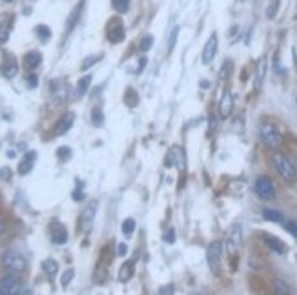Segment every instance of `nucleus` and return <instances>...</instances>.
<instances>
[{
	"label": "nucleus",
	"mask_w": 297,
	"mask_h": 295,
	"mask_svg": "<svg viewBox=\"0 0 297 295\" xmlns=\"http://www.w3.org/2000/svg\"><path fill=\"white\" fill-rule=\"evenodd\" d=\"M57 157H59V161H68L70 157H72V150L68 148V146H62V148H59V151H57Z\"/></svg>",
	"instance_id": "32"
},
{
	"label": "nucleus",
	"mask_w": 297,
	"mask_h": 295,
	"mask_svg": "<svg viewBox=\"0 0 297 295\" xmlns=\"http://www.w3.org/2000/svg\"><path fill=\"white\" fill-rule=\"evenodd\" d=\"M254 190H256L257 197H261L262 200H272L273 197H275V186H273L272 179L266 177V175H261V177L257 179Z\"/></svg>",
	"instance_id": "6"
},
{
	"label": "nucleus",
	"mask_w": 297,
	"mask_h": 295,
	"mask_svg": "<svg viewBox=\"0 0 297 295\" xmlns=\"http://www.w3.org/2000/svg\"><path fill=\"white\" fill-rule=\"evenodd\" d=\"M230 67H232V64H230V62H226L224 66H223V69H221V78H223V80H224V78L228 77V75H226V73L230 71Z\"/></svg>",
	"instance_id": "42"
},
{
	"label": "nucleus",
	"mask_w": 297,
	"mask_h": 295,
	"mask_svg": "<svg viewBox=\"0 0 297 295\" xmlns=\"http://www.w3.org/2000/svg\"><path fill=\"white\" fill-rule=\"evenodd\" d=\"M35 161H37V151H26L22 161L18 163L17 171L20 175H28L33 169V166H35Z\"/></svg>",
	"instance_id": "12"
},
{
	"label": "nucleus",
	"mask_w": 297,
	"mask_h": 295,
	"mask_svg": "<svg viewBox=\"0 0 297 295\" xmlns=\"http://www.w3.org/2000/svg\"><path fill=\"white\" fill-rule=\"evenodd\" d=\"M24 67L26 69H30V71H33V69H37V67L40 66V62H42V53L40 51H28V53L24 55Z\"/></svg>",
	"instance_id": "14"
},
{
	"label": "nucleus",
	"mask_w": 297,
	"mask_h": 295,
	"mask_svg": "<svg viewBox=\"0 0 297 295\" xmlns=\"http://www.w3.org/2000/svg\"><path fill=\"white\" fill-rule=\"evenodd\" d=\"M91 80H93V77L91 75H84L80 80L77 82V88H75V95L77 97H84L86 93H88V90H89V84H91Z\"/></svg>",
	"instance_id": "18"
},
{
	"label": "nucleus",
	"mask_w": 297,
	"mask_h": 295,
	"mask_svg": "<svg viewBox=\"0 0 297 295\" xmlns=\"http://www.w3.org/2000/svg\"><path fill=\"white\" fill-rule=\"evenodd\" d=\"M124 38V28L120 22H115V28H110V33H108V40L110 42H120Z\"/></svg>",
	"instance_id": "17"
},
{
	"label": "nucleus",
	"mask_w": 297,
	"mask_h": 295,
	"mask_svg": "<svg viewBox=\"0 0 297 295\" xmlns=\"http://www.w3.org/2000/svg\"><path fill=\"white\" fill-rule=\"evenodd\" d=\"M78 186L75 188V192H73V200H82V197H84V192H82V188H80V182H77Z\"/></svg>",
	"instance_id": "39"
},
{
	"label": "nucleus",
	"mask_w": 297,
	"mask_h": 295,
	"mask_svg": "<svg viewBox=\"0 0 297 295\" xmlns=\"http://www.w3.org/2000/svg\"><path fill=\"white\" fill-rule=\"evenodd\" d=\"M277 7H279V2H277V0H273V4L270 7H268V11H266V15L270 18L273 17V15H275V11H277Z\"/></svg>",
	"instance_id": "40"
},
{
	"label": "nucleus",
	"mask_w": 297,
	"mask_h": 295,
	"mask_svg": "<svg viewBox=\"0 0 297 295\" xmlns=\"http://www.w3.org/2000/svg\"><path fill=\"white\" fill-rule=\"evenodd\" d=\"M22 281L17 273H7L0 277V295H22Z\"/></svg>",
	"instance_id": "4"
},
{
	"label": "nucleus",
	"mask_w": 297,
	"mask_h": 295,
	"mask_svg": "<svg viewBox=\"0 0 297 295\" xmlns=\"http://www.w3.org/2000/svg\"><path fill=\"white\" fill-rule=\"evenodd\" d=\"M131 275H133V262H131V261H128V262H124V266L120 268L119 281H120V283H128V281L131 279Z\"/></svg>",
	"instance_id": "22"
},
{
	"label": "nucleus",
	"mask_w": 297,
	"mask_h": 295,
	"mask_svg": "<svg viewBox=\"0 0 297 295\" xmlns=\"http://www.w3.org/2000/svg\"><path fill=\"white\" fill-rule=\"evenodd\" d=\"M97 62H99V57H95V55L86 57V59H84V62H82V66H80V69H82V71H86L88 67H91L93 64H97Z\"/></svg>",
	"instance_id": "34"
},
{
	"label": "nucleus",
	"mask_w": 297,
	"mask_h": 295,
	"mask_svg": "<svg viewBox=\"0 0 297 295\" xmlns=\"http://www.w3.org/2000/svg\"><path fill=\"white\" fill-rule=\"evenodd\" d=\"M273 290H275V295H292L290 286L283 279H275L273 281Z\"/></svg>",
	"instance_id": "24"
},
{
	"label": "nucleus",
	"mask_w": 297,
	"mask_h": 295,
	"mask_svg": "<svg viewBox=\"0 0 297 295\" xmlns=\"http://www.w3.org/2000/svg\"><path fill=\"white\" fill-rule=\"evenodd\" d=\"M259 135H261V140L268 146V148H279V146L285 142L283 133H281L277 128L273 126V124H270V122H264V124H261Z\"/></svg>",
	"instance_id": "3"
},
{
	"label": "nucleus",
	"mask_w": 297,
	"mask_h": 295,
	"mask_svg": "<svg viewBox=\"0 0 297 295\" xmlns=\"http://www.w3.org/2000/svg\"><path fill=\"white\" fill-rule=\"evenodd\" d=\"M170 159H175V161H177V166H179V168L185 169L186 159H185V153H183V150H181L179 146H173V150H172V155H170Z\"/></svg>",
	"instance_id": "25"
},
{
	"label": "nucleus",
	"mask_w": 297,
	"mask_h": 295,
	"mask_svg": "<svg viewBox=\"0 0 297 295\" xmlns=\"http://www.w3.org/2000/svg\"><path fill=\"white\" fill-rule=\"evenodd\" d=\"M272 164H273V168L277 169V173H279L286 182H294L297 179L296 166H294V163H292V161L285 155V153H281V151L273 153V155H272Z\"/></svg>",
	"instance_id": "2"
},
{
	"label": "nucleus",
	"mask_w": 297,
	"mask_h": 295,
	"mask_svg": "<svg viewBox=\"0 0 297 295\" xmlns=\"http://www.w3.org/2000/svg\"><path fill=\"white\" fill-rule=\"evenodd\" d=\"M2 75L6 78H9V80L18 75V62L13 55H7L6 62H4V66H2Z\"/></svg>",
	"instance_id": "13"
},
{
	"label": "nucleus",
	"mask_w": 297,
	"mask_h": 295,
	"mask_svg": "<svg viewBox=\"0 0 297 295\" xmlns=\"http://www.w3.org/2000/svg\"><path fill=\"white\" fill-rule=\"evenodd\" d=\"M0 262H2V266H4L9 273H17V275L24 273L26 268H28V259H26L18 250H15V248H7L6 252L2 253Z\"/></svg>",
	"instance_id": "1"
},
{
	"label": "nucleus",
	"mask_w": 297,
	"mask_h": 295,
	"mask_svg": "<svg viewBox=\"0 0 297 295\" xmlns=\"http://www.w3.org/2000/svg\"><path fill=\"white\" fill-rule=\"evenodd\" d=\"M264 73H266V59L262 57L261 62H259V67H257V77H256V88H261L262 80H264Z\"/></svg>",
	"instance_id": "26"
},
{
	"label": "nucleus",
	"mask_w": 297,
	"mask_h": 295,
	"mask_svg": "<svg viewBox=\"0 0 297 295\" xmlns=\"http://www.w3.org/2000/svg\"><path fill=\"white\" fill-rule=\"evenodd\" d=\"M232 108H233V98L230 93H224L223 97V100H221V106H219V111H221V117H228V115L232 113Z\"/></svg>",
	"instance_id": "19"
},
{
	"label": "nucleus",
	"mask_w": 297,
	"mask_h": 295,
	"mask_svg": "<svg viewBox=\"0 0 297 295\" xmlns=\"http://www.w3.org/2000/svg\"><path fill=\"white\" fill-rule=\"evenodd\" d=\"M82 7H84V2H78V6L73 7V11L70 13L68 22H66V33H72V30L77 26L78 18H80V13H82Z\"/></svg>",
	"instance_id": "15"
},
{
	"label": "nucleus",
	"mask_w": 297,
	"mask_h": 295,
	"mask_svg": "<svg viewBox=\"0 0 297 295\" xmlns=\"http://www.w3.org/2000/svg\"><path fill=\"white\" fill-rule=\"evenodd\" d=\"M73 122H75V113H73V111L62 115V117L59 119V122L55 124V131L53 133L57 135V137H60V135H66V133L72 130Z\"/></svg>",
	"instance_id": "10"
},
{
	"label": "nucleus",
	"mask_w": 297,
	"mask_h": 295,
	"mask_svg": "<svg viewBox=\"0 0 297 295\" xmlns=\"http://www.w3.org/2000/svg\"><path fill=\"white\" fill-rule=\"evenodd\" d=\"M177 35H179V28H173L172 30V38H170V42H168V51H172L173 46H175V40H177Z\"/></svg>",
	"instance_id": "37"
},
{
	"label": "nucleus",
	"mask_w": 297,
	"mask_h": 295,
	"mask_svg": "<svg viewBox=\"0 0 297 295\" xmlns=\"http://www.w3.org/2000/svg\"><path fill=\"white\" fill-rule=\"evenodd\" d=\"M285 228H286V231H290V233L297 239V224L296 223H292V221H286Z\"/></svg>",
	"instance_id": "38"
},
{
	"label": "nucleus",
	"mask_w": 297,
	"mask_h": 295,
	"mask_svg": "<svg viewBox=\"0 0 297 295\" xmlns=\"http://www.w3.org/2000/svg\"><path fill=\"white\" fill-rule=\"evenodd\" d=\"M164 241L166 242H175V229L170 228L166 231V235H164Z\"/></svg>",
	"instance_id": "41"
},
{
	"label": "nucleus",
	"mask_w": 297,
	"mask_h": 295,
	"mask_svg": "<svg viewBox=\"0 0 297 295\" xmlns=\"http://www.w3.org/2000/svg\"><path fill=\"white\" fill-rule=\"evenodd\" d=\"M133 231H135V221L133 219H126L124 223H122V233L131 235Z\"/></svg>",
	"instance_id": "31"
},
{
	"label": "nucleus",
	"mask_w": 297,
	"mask_h": 295,
	"mask_svg": "<svg viewBox=\"0 0 297 295\" xmlns=\"http://www.w3.org/2000/svg\"><path fill=\"white\" fill-rule=\"evenodd\" d=\"M151 44H153V38H151V35H146L143 40H141V46H139V48L143 49V51H148V49L151 48Z\"/></svg>",
	"instance_id": "35"
},
{
	"label": "nucleus",
	"mask_w": 297,
	"mask_h": 295,
	"mask_svg": "<svg viewBox=\"0 0 297 295\" xmlns=\"http://www.w3.org/2000/svg\"><path fill=\"white\" fill-rule=\"evenodd\" d=\"M126 252H128V246H126L124 242H120V244H119V252H117V253H119L120 257H124Z\"/></svg>",
	"instance_id": "44"
},
{
	"label": "nucleus",
	"mask_w": 297,
	"mask_h": 295,
	"mask_svg": "<svg viewBox=\"0 0 297 295\" xmlns=\"http://www.w3.org/2000/svg\"><path fill=\"white\" fill-rule=\"evenodd\" d=\"M262 217H264V221H270V223H283L285 221L283 213L277 210H272V208H264L262 210Z\"/></svg>",
	"instance_id": "21"
},
{
	"label": "nucleus",
	"mask_w": 297,
	"mask_h": 295,
	"mask_svg": "<svg viewBox=\"0 0 297 295\" xmlns=\"http://www.w3.org/2000/svg\"><path fill=\"white\" fill-rule=\"evenodd\" d=\"M35 35L38 36L40 42H48L49 38H51V30H49V26L46 24H38L35 28Z\"/></svg>",
	"instance_id": "23"
},
{
	"label": "nucleus",
	"mask_w": 297,
	"mask_h": 295,
	"mask_svg": "<svg viewBox=\"0 0 297 295\" xmlns=\"http://www.w3.org/2000/svg\"><path fill=\"white\" fill-rule=\"evenodd\" d=\"M73 277H75V270H73V268H68V270L62 273V277H60V286H62V288L70 286L72 281H73Z\"/></svg>",
	"instance_id": "28"
},
{
	"label": "nucleus",
	"mask_w": 297,
	"mask_h": 295,
	"mask_svg": "<svg viewBox=\"0 0 297 295\" xmlns=\"http://www.w3.org/2000/svg\"><path fill=\"white\" fill-rule=\"evenodd\" d=\"M144 66H146V59H141V62H139V67H137V73H141L144 69Z\"/></svg>",
	"instance_id": "45"
},
{
	"label": "nucleus",
	"mask_w": 297,
	"mask_h": 295,
	"mask_svg": "<svg viewBox=\"0 0 297 295\" xmlns=\"http://www.w3.org/2000/svg\"><path fill=\"white\" fill-rule=\"evenodd\" d=\"M97 206H99L97 200H89L88 206L80 213V229H82L84 233H88L89 229H91V226H93V221H95L97 215Z\"/></svg>",
	"instance_id": "7"
},
{
	"label": "nucleus",
	"mask_w": 297,
	"mask_h": 295,
	"mask_svg": "<svg viewBox=\"0 0 297 295\" xmlns=\"http://www.w3.org/2000/svg\"><path fill=\"white\" fill-rule=\"evenodd\" d=\"M26 82H28L30 88H37V86H38V75H37V73H30L28 78H26Z\"/></svg>",
	"instance_id": "36"
},
{
	"label": "nucleus",
	"mask_w": 297,
	"mask_h": 295,
	"mask_svg": "<svg viewBox=\"0 0 297 295\" xmlns=\"http://www.w3.org/2000/svg\"><path fill=\"white\" fill-rule=\"evenodd\" d=\"M7 157H9V159H13V157H17V151H15V150L7 151Z\"/></svg>",
	"instance_id": "47"
},
{
	"label": "nucleus",
	"mask_w": 297,
	"mask_h": 295,
	"mask_svg": "<svg viewBox=\"0 0 297 295\" xmlns=\"http://www.w3.org/2000/svg\"><path fill=\"white\" fill-rule=\"evenodd\" d=\"M49 231H51V242H53V244L62 246V244L68 242V231H66V228L59 223V221H51V224H49Z\"/></svg>",
	"instance_id": "9"
},
{
	"label": "nucleus",
	"mask_w": 297,
	"mask_h": 295,
	"mask_svg": "<svg viewBox=\"0 0 297 295\" xmlns=\"http://www.w3.org/2000/svg\"><path fill=\"white\" fill-rule=\"evenodd\" d=\"M91 122H93V126L97 128L104 126V113H102L101 108H93V111H91Z\"/></svg>",
	"instance_id": "27"
},
{
	"label": "nucleus",
	"mask_w": 297,
	"mask_h": 295,
	"mask_svg": "<svg viewBox=\"0 0 297 295\" xmlns=\"http://www.w3.org/2000/svg\"><path fill=\"white\" fill-rule=\"evenodd\" d=\"M4 2H11V0H4Z\"/></svg>",
	"instance_id": "48"
},
{
	"label": "nucleus",
	"mask_w": 297,
	"mask_h": 295,
	"mask_svg": "<svg viewBox=\"0 0 297 295\" xmlns=\"http://www.w3.org/2000/svg\"><path fill=\"white\" fill-rule=\"evenodd\" d=\"M264 242H266V246L275 253H285L286 252V246L285 242L279 241L277 237H273V235H264Z\"/></svg>",
	"instance_id": "16"
},
{
	"label": "nucleus",
	"mask_w": 297,
	"mask_h": 295,
	"mask_svg": "<svg viewBox=\"0 0 297 295\" xmlns=\"http://www.w3.org/2000/svg\"><path fill=\"white\" fill-rule=\"evenodd\" d=\"M9 30H11V24H9V22L0 26V44L7 42V38H9Z\"/></svg>",
	"instance_id": "30"
},
{
	"label": "nucleus",
	"mask_w": 297,
	"mask_h": 295,
	"mask_svg": "<svg viewBox=\"0 0 297 295\" xmlns=\"http://www.w3.org/2000/svg\"><path fill=\"white\" fill-rule=\"evenodd\" d=\"M161 295H173V286H172V284H168V286L161 288Z\"/></svg>",
	"instance_id": "43"
},
{
	"label": "nucleus",
	"mask_w": 297,
	"mask_h": 295,
	"mask_svg": "<svg viewBox=\"0 0 297 295\" xmlns=\"http://www.w3.org/2000/svg\"><path fill=\"white\" fill-rule=\"evenodd\" d=\"M243 244V228L241 224H233L230 231H228V239H226V246L232 253H235Z\"/></svg>",
	"instance_id": "8"
},
{
	"label": "nucleus",
	"mask_w": 297,
	"mask_h": 295,
	"mask_svg": "<svg viewBox=\"0 0 297 295\" xmlns=\"http://www.w3.org/2000/svg\"><path fill=\"white\" fill-rule=\"evenodd\" d=\"M11 177H13V171H11V168H9V166L0 168V181L9 182V181H11Z\"/></svg>",
	"instance_id": "33"
},
{
	"label": "nucleus",
	"mask_w": 297,
	"mask_h": 295,
	"mask_svg": "<svg viewBox=\"0 0 297 295\" xmlns=\"http://www.w3.org/2000/svg\"><path fill=\"white\" fill-rule=\"evenodd\" d=\"M111 2L117 13H126L130 9V0H111Z\"/></svg>",
	"instance_id": "29"
},
{
	"label": "nucleus",
	"mask_w": 297,
	"mask_h": 295,
	"mask_svg": "<svg viewBox=\"0 0 297 295\" xmlns=\"http://www.w3.org/2000/svg\"><path fill=\"white\" fill-rule=\"evenodd\" d=\"M4 231H6V223H4L2 219H0V237L4 235Z\"/></svg>",
	"instance_id": "46"
},
{
	"label": "nucleus",
	"mask_w": 297,
	"mask_h": 295,
	"mask_svg": "<svg viewBox=\"0 0 297 295\" xmlns=\"http://www.w3.org/2000/svg\"><path fill=\"white\" fill-rule=\"evenodd\" d=\"M42 270L48 277H55L59 273V262L55 259H44L42 261Z\"/></svg>",
	"instance_id": "20"
},
{
	"label": "nucleus",
	"mask_w": 297,
	"mask_h": 295,
	"mask_svg": "<svg viewBox=\"0 0 297 295\" xmlns=\"http://www.w3.org/2000/svg\"><path fill=\"white\" fill-rule=\"evenodd\" d=\"M217 55V35H212L208 38V42L204 44V49H202V62L204 64H210V62L215 59Z\"/></svg>",
	"instance_id": "11"
},
{
	"label": "nucleus",
	"mask_w": 297,
	"mask_h": 295,
	"mask_svg": "<svg viewBox=\"0 0 297 295\" xmlns=\"http://www.w3.org/2000/svg\"><path fill=\"white\" fill-rule=\"evenodd\" d=\"M221 259H223V242L221 241L210 242L208 250H206V261H208L210 270L214 271V273H219Z\"/></svg>",
	"instance_id": "5"
}]
</instances>
